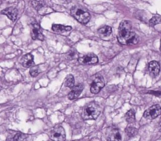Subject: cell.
I'll use <instances>...</instances> for the list:
<instances>
[{
    "instance_id": "cell-1",
    "label": "cell",
    "mask_w": 161,
    "mask_h": 141,
    "mask_svg": "<svg viewBox=\"0 0 161 141\" xmlns=\"http://www.w3.org/2000/svg\"><path fill=\"white\" fill-rule=\"evenodd\" d=\"M117 39L122 45H135L139 41L138 36L133 31L131 24L127 20H124L119 24Z\"/></svg>"
},
{
    "instance_id": "cell-2",
    "label": "cell",
    "mask_w": 161,
    "mask_h": 141,
    "mask_svg": "<svg viewBox=\"0 0 161 141\" xmlns=\"http://www.w3.org/2000/svg\"><path fill=\"white\" fill-rule=\"evenodd\" d=\"M102 112V108L96 102L92 101L86 104L82 111L81 115L84 120L96 119Z\"/></svg>"
},
{
    "instance_id": "cell-3",
    "label": "cell",
    "mask_w": 161,
    "mask_h": 141,
    "mask_svg": "<svg viewBox=\"0 0 161 141\" xmlns=\"http://www.w3.org/2000/svg\"><path fill=\"white\" fill-rule=\"evenodd\" d=\"M71 14L72 17L78 20L80 23L85 24L88 23L91 20V14L88 11L83 9V7H77V6H73L71 9Z\"/></svg>"
},
{
    "instance_id": "cell-4",
    "label": "cell",
    "mask_w": 161,
    "mask_h": 141,
    "mask_svg": "<svg viewBox=\"0 0 161 141\" xmlns=\"http://www.w3.org/2000/svg\"><path fill=\"white\" fill-rule=\"evenodd\" d=\"M50 137L53 141H64L65 140V132L63 127L55 126L52 128L50 133Z\"/></svg>"
},
{
    "instance_id": "cell-5",
    "label": "cell",
    "mask_w": 161,
    "mask_h": 141,
    "mask_svg": "<svg viewBox=\"0 0 161 141\" xmlns=\"http://www.w3.org/2000/svg\"><path fill=\"white\" fill-rule=\"evenodd\" d=\"M161 114V107L160 105H153L148 108L143 114V117L147 119H154Z\"/></svg>"
},
{
    "instance_id": "cell-6",
    "label": "cell",
    "mask_w": 161,
    "mask_h": 141,
    "mask_svg": "<svg viewBox=\"0 0 161 141\" xmlns=\"http://www.w3.org/2000/svg\"><path fill=\"white\" fill-rule=\"evenodd\" d=\"M104 86L105 80L102 76H96L91 85V92L94 94H97Z\"/></svg>"
},
{
    "instance_id": "cell-7",
    "label": "cell",
    "mask_w": 161,
    "mask_h": 141,
    "mask_svg": "<svg viewBox=\"0 0 161 141\" xmlns=\"http://www.w3.org/2000/svg\"><path fill=\"white\" fill-rule=\"evenodd\" d=\"M78 61L81 64L92 65V64H96L98 62V58H97V56L94 53H88V54H86L79 58Z\"/></svg>"
},
{
    "instance_id": "cell-8",
    "label": "cell",
    "mask_w": 161,
    "mask_h": 141,
    "mask_svg": "<svg viewBox=\"0 0 161 141\" xmlns=\"http://www.w3.org/2000/svg\"><path fill=\"white\" fill-rule=\"evenodd\" d=\"M31 36L33 40H44V35L42 34V29L38 24H34L31 27Z\"/></svg>"
},
{
    "instance_id": "cell-9",
    "label": "cell",
    "mask_w": 161,
    "mask_h": 141,
    "mask_svg": "<svg viewBox=\"0 0 161 141\" xmlns=\"http://www.w3.org/2000/svg\"><path fill=\"white\" fill-rule=\"evenodd\" d=\"M83 90V86L82 84H78L76 86L72 88V90L69 93V100H75L77 97H80L81 92Z\"/></svg>"
},
{
    "instance_id": "cell-10",
    "label": "cell",
    "mask_w": 161,
    "mask_h": 141,
    "mask_svg": "<svg viewBox=\"0 0 161 141\" xmlns=\"http://www.w3.org/2000/svg\"><path fill=\"white\" fill-rule=\"evenodd\" d=\"M20 63H21L22 66L25 67H31L34 64V56L31 53H27L22 56Z\"/></svg>"
},
{
    "instance_id": "cell-11",
    "label": "cell",
    "mask_w": 161,
    "mask_h": 141,
    "mask_svg": "<svg viewBox=\"0 0 161 141\" xmlns=\"http://www.w3.org/2000/svg\"><path fill=\"white\" fill-rule=\"evenodd\" d=\"M2 13L6 15L9 20L14 21L17 17V9L14 7L6 8L4 10L2 11Z\"/></svg>"
},
{
    "instance_id": "cell-12",
    "label": "cell",
    "mask_w": 161,
    "mask_h": 141,
    "mask_svg": "<svg viewBox=\"0 0 161 141\" xmlns=\"http://www.w3.org/2000/svg\"><path fill=\"white\" fill-rule=\"evenodd\" d=\"M149 71L153 76H157L159 75L160 70V66L157 61L153 60L149 64Z\"/></svg>"
},
{
    "instance_id": "cell-13",
    "label": "cell",
    "mask_w": 161,
    "mask_h": 141,
    "mask_svg": "<svg viewBox=\"0 0 161 141\" xmlns=\"http://www.w3.org/2000/svg\"><path fill=\"white\" fill-rule=\"evenodd\" d=\"M108 141H122V135L117 128L112 129L108 134Z\"/></svg>"
},
{
    "instance_id": "cell-14",
    "label": "cell",
    "mask_w": 161,
    "mask_h": 141,
    "mask_svg": "<svg viewBox=\"0 0 161 141\" xmlns=\"http://www.w3.org/2000/svg\"><path fill=\"white\" fill-rule=\"evenodd\" d=\"M52 30L55 32L58 33V34H63V33L69 32L72 30V27L71 26H66V25L62 24H54L52 25Z\"/></svg>"
},
{
    "instance_id": "cell-15",
    "label": "cell",
    "mask_w": 161,
    "mask_h": 141,
    "mask_svg": "<svg viewBox=\"0 0 161 141\" xmlns=\"http://www.w3.org/2000/svg\"><path fill=\"white\" fill-rule=\"evenodd\" d=\"M98 33L103 36H108L112 33V28L109 26L102 27L98 29Z\"/></svg>"
},
{
    "instance_id": "cell-16",
    "label": "cell",
    "mask_w": 161,
    "mask_h": 141,
    "mask_svg": "<svg viewBox=\"0 0 161 141\" xmlns=\"http://www.w3.org/2000/svg\"><path fill=\"white\" fill-rule=\"evenodd\" d=\"M64 86L69 88H73L75 86V79H74V77L72 75H68L67 78H65Z\"/></svg>"
},
{
    "instance_id": "cell-17",
    "label": "cell",
    "mask_w": 161,
    "mask_h": 141,
    "mask_svg": "<svg viewBox=\"0 0 161 141\" xmlns=\"http://www.w3.org/2000/svg\"><path fill=\"white\" fill-rule=\"evenodd\" d=\"M126 120H127V122H128V123H132V122H134L135 121V112L134 110H130V111H128L127 112V114H126Z\"/></svg>"
},
{
    "instance_id": "cell-18",
    "label": "cell",
    "mask_w": 161,
    "mask_h": 141,
    "mask_svg": "<svg viewBox=\"0 0 161 141\" xmlns=\"http://www.w3.org/2000/svg\"><path fill=\"white\" fill-rule=\"evenodd\" d=\"M125 132L129 137H133V136H136L137 135V133H138V129H137L136 128H135V127L128 126L126 128Z\"/></svg>"
},
{
    "instance_id": "cell-19",
    "label": "cell",
    "mask_w": 161,
    "mask_h": 141,
    "mask_svg": "<svg viewBox=\"0 0 161 141\" xmlns=\"http://www.w3.org/2000/svg\"><path fill=\"white\" fill-rule=\"evenodd\" d=\"M32 6H34V8L36 10H39V9L43 7L44 3H42V0H33Z\"/></svg>"
},
{
    "instance_id": "cell-20",
    "label": "cell",
    "mask_w": 161,
    "mask_h": 141,
    "mask_svg": "<svg viewBox=\"0 0 161 141\" xmlns=\"http://www.w3.org/2000/svg\"><path fill=\"white\" fill-rule=\"evenodd\" d=\"M26 137H27L26 135L23 134V133H17L14 137H12V139L14 141H24Z\"/></svg>"
},
{
    "instance_id": "cell-21",
    "label": "cell",
    "mask_w": 161,
    "mask_h": 141,
    "mask_svg": "<svg viewBox=\"0 0 161 141\" xmlns=\"http://www.w3.org/2000/svg\"><path fill=\"white\" fill-rule=\"evenodd\" d=\"M39 67L38 66H33L30 69V75L32 77H36L39 74Z\"/></svg>"
},
{
    "instance_id": "cell-22",
    "label": "cell",
    "mask_w": 161,
    "mask_h": 141,
    "mask_svg": "<svg viewBox=\"0 0 161 141\" xmlns=\"http://www.w3.org/2000/svg\"><path fill=\"white\" fill-rule=\"evenodd\" d=\"M149 24H150V25H152V26L161 24V18L160 17L155 16V17H153V18L150 19V20H149Z\"/></svg>"
},
{
    "instance_id": "cell-23",
    "label": "cell",
    "mask_w": 161,
    "mask_h": 141,
    "mask_svg": "<svg viewBox=\"0 0 161 141\" xmlns=\"http://www.w3.org/2000/svg\"><path fill=\"white\" fill-rule=\"evenodd\" d=\"M149 93L153 94V95L157 96V97L161 96V92H160V91H151V92H149Z\"/></svg>"
},
{
    "instance_id": "cell-24",
    "label": "cell",
    "mask_w": 161,
    "mask_h": 141,
    "mask_svg": "<svg viewBox=\"0 0 161 141\" xmlns=\"http://www.w3.org/2000/svg\"><path fill=\"white\" fill-rule=\"evenodd\" d=\"M160 50H161V42H160Z\"/></svg>"
},
{
    "instance_id": "cell-25",
    "label": "cell",
    "mask_w": 161,
    "mask_h": 141,
    "mask_svg": "<svg viewBox=\"0 0 161 141\" xmlns=\"http://www.w3.org/2000/svg\"><path fill=\"white\" fill-rule=\"evenodd\" d=\"M160 125H161V123H160Z\"/></svg>"
}]
</instances>
